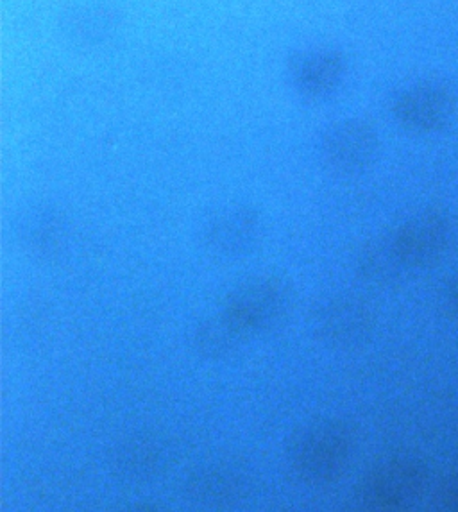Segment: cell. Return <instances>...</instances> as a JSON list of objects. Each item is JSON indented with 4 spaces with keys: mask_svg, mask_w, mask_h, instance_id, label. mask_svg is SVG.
<instances>
[{
    "mask_svg": "<svg viewBox=\"0 0 458 512\" xmlns=\"http://www.w3.org/2000/svg\"><path fill=\"white\" fill-rule=\"evenodd\" d=\"M292 285L278 276H260L242 283L224 303V316L238 330H256L276 323L292 307Z\"/></svg>",
    "mask_w": 458,
    "mask_h": 512,
    "instance_id": "cell-1",
    "label": "cell"
},
{
    "mask_svg": "<svg viewBox=\"0 0 458 512\" xmlns=\"http://www.w3.org/2000/svg\"><path fill=\"white\" fill-rule=\"evenodd\" d=\"M262 237V215L253 206H221L201 226L204 248L224 258L247 255Z\"/></svg>",
    "mask_w": 458,
    "mask_h": 512,
    "instance_id": "cell-2",
    "label": "cell"
},
{
    "mask_svg": "<svg viewBox=\"0 0 458 512\" xmlns=\"http://www.w3.org/2000/svg\"><path fill=\"white\" fill-rule=\"evenodd\" d=\"M20 239L31 253L49 255L65 239V219L49 206L31 210L20 226Z\"/></svg>",
    "mask_w": 458,
    "mask_h": 512,
    "instance_id": "cell-3",
    "label": "cell"
},
{
    "mask_svg": "<svg viewBox=\"0 0 458 512\" xmlns=\"http://www.w3.org/2000/svg\"><path fill=\"white\" fill-rule=\"evenodd\" d=\"M360 305L342 294H330L321 298L312 308V321L317 332L330 341L348 335L360 319Z\"/></svg>",
    "mask_w": 458,
    "mask_h": 512,
    "instance_id": "cell-4",
    "label": "cell"
},
{
    "mask_svg": "<svg viewBox=\"0 0 458 512\" xmlns=\"http://www.w3.org/2000/svg\"><path fill=\"white\" fill-rule=\"evenodd\" d=\"M240 332L237 326L229 321L228 317L222 314L217 319H206L197 328L196 341L203 346V348H210V350H221L226 348L228 344L235 341L237 333Z\"/></svg>",
    "mask_w": 458,
    "mask_h": 512,
    "instance_id": "cell-5",
    "label": "cell"
}]
</instances>
